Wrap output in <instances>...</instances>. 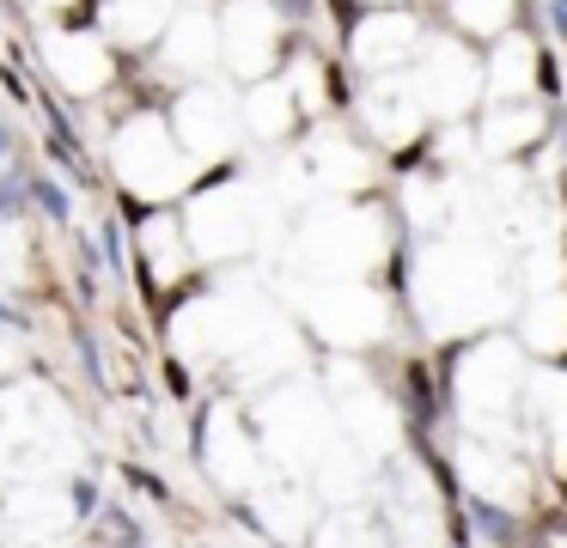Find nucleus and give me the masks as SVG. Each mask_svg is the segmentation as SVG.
<instances>
[{"mask_svg": "<svg viewBox=\"0 0 567 548\" xmlns=\"http://www.w3.org/2000/svg\"><path fill=\"white\" fill-rule=\"evenodd\" d=\"M421 311L433 329H488L506 311V280L488 250L476 244H440L421 262Z\"/></svg>", "mask_w": 567, "mask_h": 548, "instance_id": "obj_1", "label": "nucleus"}, {"mask_svg": "<svg viewBox=\"0 0 567 548\" xmlns=\"http://www.w3.org/2000/svg\"><path fill=\"white\" fill-rule=\"evenodd\" d=\"M403 80H409V92H415V104L427 110V116H445V122L464 116V110L488 92L482 61L470 55L457 37H427V49L415 55V68H409Z\"/></svg>", "mask_w": 567, "mask_h": 548, "instance_id": "obj_2", "label": "nucleus"}, {"mask_svg": "<svg viewBox=\"0 0 567 548\" xmlns=\"http://www.w3.org/2000/svg\"><path fill=\"white\" fill-rule=\"evenodd\" d=\"M421 49H427V31H421V19H409V12H372L354 31L360 68L379 73V80H396L403 68H415Z\"/></svg>", "mask_w": 567, "mask_h": 548, "instance_id": "obj_3", "label": "nucleus"}, {"mask_svg": "<svg viewBox=\"0 0 567 548\" xmlns=\"http://www.w3.org/2000/svg\"><path fill=\"white\" fill-rule=\"evenodd\" d=\"M482 80H488L494 104H530V92H537V80H543V43L525 31L501 37V43H494V61L482 68Z\"/></svg>", "mask_w": 567, "mask_h": 548, "instance_id": "obj_4", "label": "nucleus"}, {"mask_svg": "<svg viewBox=\"0 0 567 548\" xmlns=\"http://www.w3.org/2000/svg\"><path fill=\"white\" fill-rule=\"evenodd\" d=\"M518 414L537 421V433L549 438L555 469L567 475V372H530L525 378V409Z\"/></svg>", "mask_w": 567, "mask_h": 548, "instance_id": "obj_5", "label": "nucleus"}, {"mask_svg": "<svg viewBox=\"0 0 567 548\" xmlns=\"http://www.w3.org/2000/svg\"><path fill=\"white\" fill-rule=\"evenodd\" d=\"M549 141V116H543V104H494L488 110V122H482V146L488 153H513V158H525L530 146H543Z\"/></svg>", "mask_w": 567, "mask_h": 548, "instance_id": "obj_6", "label": "nucleus"}, {"mask_svg": "<svg viewBox=\"0 0 567 548\" xmlns=\"http://www.w3.org/2000/svg\"><path fill=\"white\" fill-rule=\"evenodd\" d=\"M445 19H452L457 43H501V37L518 31V0H445Z\"/></svg>", "mask_w": 567, "mask_h": 548, "instance_id": "obj_7", "label": "nucleus"}, {"mask_svg": "<svg viewBox=\"0 0 567 548\" xmlns=\"http://www.w3.org/2000/svg\"><path fill=\"white\" fill-rule=\"evenodd\" d=\"M518 341L537 353H567V292L549 287L537 292V299L525 304V317H518Z\"/></svg>", "mask_w": 567, "mask_h": 548, "instance_id": "obj_8", "label": "nucleus"}, {"mask_svg": "<svg viewBox=\"0 0 567 548\" xmlns=\"http://www.w3.org/2000/svg\"><path fill=\"white\" fill-rule=\"evenodd\" d=\"M367 7H379V12H403V0H367Z\"/></svg>", "mask_w": 567, "mask_h": 548, "instance_id": "obj_9", "label": "nucleus"}]
</instances>
